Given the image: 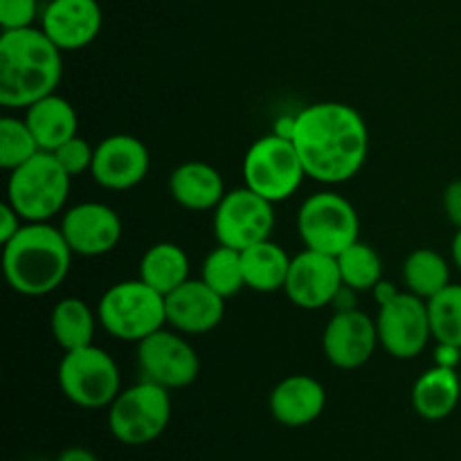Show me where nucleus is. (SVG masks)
Wrapping results in <instances>:
<instances>
[{
  "label": "nucleus",
  "instance_id": "nucleus-22",
  "mask_svg": "<svg viewBox=\"0 0 461 461\" xmlns=\"http://www.w3.org/2000/svg\"><path fill=\"white\" fill-rule=\"evenodd\" d=\"M461 401V374L457 369L437 367L421 374L412 385V408L426 421H444Z\"/></svg>",
  "mask_w": 461,
  "mask_h": 461
},
{
  "label": "nucleus",
  "instance_id": "nucleus-10",
  "mask_svg": "<svg viewBox=\"0 0 461 461\" xmlns=\"http://www.w3.org/2000/svg\"><path fill=\"white\" fill-rule=\"evenodd\" d=\"M275 230V203L250 187L232 189L214 210V237L221 246L246 250L268 241Z\"/></svg>",
  "mask_w": 461,
  "mask_h": 461
},
{
  "label": "nucleus",
  "instance_id": "nucleus-18",
  "mask_svg": "<svg viewBox=\"0 0 461 461\" xmlns=\"http://www.w3.org/2000/svg\"><path fill=\"white\" fill-rule=\"evenodd\" d=\"M167 327L183 336H203L223 322L225 297L212 291L203 279H187L165 295Z\"/></svg>",
  "mask_w": 461,
  "mask_h": 461
},
{
  "label": "nucleus",
  "instance_id": "nucleus-33",
  "mask_svg": "<svg viewBox=\"0 0 461 461\" xmlns=\"http://www.w3.org/2000/svg\"><path fill=\"white\" fill-rule=\"evenodd\" d=\"M441 205H444V214L455 228L461 230V180H453L446 185L444 196H441Z\"/></svg>",
  "mask_w": 461,
  "mask_h": 461
},
{
  "label": "nucleus",
  "instance_id": "nucleus-20",
  "mask_svg": "<svg viewBox=\"0 0 461 461\" xmlns=\"http://www.w3.org/2000/svg\"><path fill=\"white\" fill-rule=\"evenodd\" d=\"M169 194L185 210L210 212L216 210L228 189H225V180L216 167L201 160H189L171 171Z\"/></svg>",
  "mask_w": 461,
  "mask_h": 461
},
{
  "label": "nucleus",
  "instance_id": "nucleus-16",
  "mask_svg": "<svg viewBox=\"0 0 461 461\" xmlns=\"http://www.w3.org/2000/svg\"><path fill=\"white\" fill-rule=\"evenodd\" d=\"M340 286L342 277L336 257L304 248L300 255L291 259L284 293L297 309L320 311L324 306H331Z\"/></svg>",
  "mask_w": 461,
  "mask_h": 461
},
{
  "label": "nucleus",
  "instance_id": "nucleus-27",
  "mask_svg": "<svg viewBox=\"0 0 461 461\" xmlns=\"http://www.w3.org/2000/svg\"><path fill=\"white\" fill-rule=\"evenodd\" d=\"M201 279L212 288V291H216L221 297H225V300L239 295V293L246 288L241 250H234V248L221 246L219 243V248H214V250L203 259Z\"/></svg>",
  "mask_w": 461,
  "mask_h": 461
},
{
  "label": "nucleus",
  "instance_id": "nucleus-11",
  "mask_svg": "<svg viewBox=\"0 0 461 461\" xmlns=\"http://www.w3.org/2000/svg\"><path fill=\"white\" fill-rule=\"evenodd\" d=\"M378 345L396 360H412L426 351L432 340L428 302L410 291L378 306Z\"/></svg>",
  "mask_w": 461,
  "mask_h": 461
},
{
  "label": "nucleus",
  "instance_id": "nucleus-29",
  "mask_svg": "<svg viewBox=\"0 0 461 461\" xmlns=\"http://www.w3.org/2000/svg\"><path fill=\"white\" fill-rule=\"evenodd\" d=\"M432 340L461 347V284H448L428 300Z\"/></svg>",
  "mask_w": 461,
  "mask_h": 461
},
{
  "label": "nucleus",
  "instance_id": "nucleus-7",
  "mask_svg": "<svg viewBox=\"0 0 461 461\" xmlns=\"http://www.w3.org/2000/svg\"><path fill=\"white\" fill-rule=\"evenodd\" d=\"M171 421V396L162 385L142 378L108 405V430L124 446H147L162 437Z\"/></svg>",
  "mask_w": 461,
  "mask_h": 461
},
{
  "label": "nucleus",
  "instance_id": "nucleus-31",
  "mask_svg": "<svg viewBox=\"0 0 461 461\" xmlns=\"http://www.w3.org/2000/svg\"><path fill=\"white\" fill-rule=\"evenodd\" d=\"M52 156L57 158V162L63 167V171H66L70 178H75V176L90 171L95 158V147H90L88 140H84L81 135H75V138L68 140L66 144H61L57 151H52Z\"/></svg>",
  "mask_w": 461,
  "mask_h": 461
},
{
  "label": "nucleus",
  "instance_id": "nucleus-12",
  "mask_svg": "<svg viewBox=\"0 0 461 461\" xmlns=\"http://www.w3.org/2000/svg\"><path fill=\"white\" fill-rule=\"evenodd\" d=\"M138 367L147 381L171 392L183 390L196 381L201 374V358L183 333L162 327L138 342Z\"/></svg>",
  "mask_w": 461,
  "mask_h": 461
},
{
  "label": "nucleus",
  "instance_id": "nucleus-8",
  "mask_svg": "<svg viewBox=\"0 0 461 461\" xmlns=\"http://www.w3.org/2000/svg\"><path fill=\"white\" fill-rule=\"evenodd\" d=\"M304 165L293 140L268 133L243 156V185L270 203H282L302 187Z\"/></svg>",
  "mask_w": 461,
  "mask_h": 461
},
{
  "label": "nucleus",
  "instance_id": "nucleus-24",
  "mask_svg": "<svg viewBox=\"0 0 461 461\" xmlns=\"http://www.w3.org/2000/svg\"><path fill=\"white\" fill-rule=\"evenodd\" d=\"M97 324V309H90L81 297H63L50 313V331L63 351L93 345Z\"/></svg>",
  "mask_w": 461,
  "mask_h": 461
},
{
  "label": "nucleus",
  "instance_id": "nucleus-1",
  "mask_svg": "<svg viewBox=\"0 0 461 461\" xmlns=\"http://www.w3.org/2000/svg\"><path fill=\"white\" fill-rule=\"evenodd\" d=\"M297 153L306 178L322 185H340L360 174L369 153V129L354 106L318 102L297 113Z\"/></svg>",
  "mask_w": 461,
  "mask_h": 461
},
{
  "label": "nucleus",
  "instance_id": "nucleus-32",
  "mask_svg": "<svg viewBox=\"0 0 461 461\" xmlns=\"http://www.w3.org/2000/svg\"><path fill=\"white\" fill-rule=\"evenodd\" d=\"M36 18H41L39 0H0V27H3V32L34 27Z\"/></svg>",
  "mask_w": 461,
  "mask_h": 461
},
{
  "label": "nucleus",
  "instance_id": "nucleus-35",
  "mask_svg": "<svg viewBox=\"0 0 461 461\" xmlns=\"http://www.w3.org/2000/svg\"><path fill=\"white\" fill-rule=\"evenodd\" d=\"M461 363V347L448 345V342H435V365L437 367L457 369Z\"/></svg>",
  "mask_w": 461,
  "mask_h": 461
},
{
  "label": "nucleus",
  "instance_id": "nucleus-2",
  "mask_svg": "<svg viewBox=\"0 0 461 461\" xmlns=\"http://www.w3.org/2000/svg\"><path fill=\"white\" fill-rule=\"evenodd\" d=\"M63 77V50L41 27L0 34V104L25 111L57 93Z\"/></svg>",
  "mask_w": 461,
  "mask_h": 461
},
{
  "label": "nucleus",
  "instance_id": "nucleus-5",
  "mask_svg": "<svg viewBox=\"0 0 461 461\" xmlns=\"http://www.w3.org/2000/svg\"><path fill=\"white\" fill-rule=\"evenodd\" d=\"M72 178L48 151L36 153L25 165L9 171L7 203L25 223H50L66 210Z\"/></svg>",
  "mask_w": 461,
  "mask_h": 461
},
{
  "label": "nucleus",
  "instance_id": "nucleus-9",
  "mask_svg": "<svg viewBox=\"0 0 461 461\" xmlns=\"http://www.w3.org/2000/svg\"><path fill=\"white\" fill-rule=\"evenodd\" d=\"M297 234L309 250L338 257L360 239V216L342 194H311L297 212Z\"/></svg>",
  "mask_w": 461,
  "mask_h": 461
},
{
  "label": "nucleus",
  "instance_id": "nucleus-3",
  "mask_svg": "<svg viewBox=\"0 0 461 461\" xmlns=\"http://www.w3.org/2000/svg\"><path fill=\"white\" fill-rule=\"evenodd\" d=\"M72 257L61 230L50 223H25L3 243V273L18 295L43 297L57 291L70 273Z\"/></svg>",
  "mask_w": 461,
  "mask_h": 461
},
{
  "label": "nucleus",
  "instance_id": "nucleus-19",
  "mask_svg": "<svg viewBox=\"0 0 461 461\" xmlns=\"http://www.w3.org/2000/svg\"><path fill=\"white\" fill-rule=\"evenodd\" d=\"M270 414L286 428H304L318 421L327 408V390L306 374H291L273 387L268 399Z\"/></svg>",
  "mask_w": 461,
  "mask_h": 461
},
{
  "label": "nucleus",
  "instance_id": "nucleus-40",
  "mask_svg": "<svg viewBox=\"0 0 461 461\" xmlns=\"http://www.w3.org/2000/svg\"><path fill=\"white\" fill-rule=\"evenodd\" d=\"M450 255H453V264L457 266V270L461 273V230L455 232L453 246H450Z\"/></svg>",
  "mask_w": 461,
  "mask_h": 461
},
{
  "label": "nucleus",
  "instance_id": "nucleus-39",
  "mask_svg": "<svg viewBox=\"0 0 461 461\" xmlns=\"http://www.w3.org/2000/svg\"><path fill=\"white\" fill-rule=\"evenodd\" d=\"M57 461H99L95 457L93 450L81 448V446H72V448H66L61 455H59Z\"/></svg>",
  "mask_w": 461,
  "mask_h": 461
},
{
  "label": "nucleus",
  "instance_id": "nucleus-30",
  "mask_svg": "<svg viewBox=\"0 0 461 461\" xmlns=\"http://www.w3.org/2000/svg\"><path fill=\"white\" fill-rule=\"evenodd\" d=\"M36 153H41V147L25 117L5 115L0 120V167L5 171H14Z\"/></svg>",
  "mask_w": 461,
  "mask_h": 461
},
{
  "label": "nucleus",
  "instance_id": "nucleus-26",
  "mask_svg": "<svg viewBox=\"0 0 461 461\" xmlns=\"http://www.w3.org/2000/svg\"><path fill=\"white\" fill-rule=\"evenodd\" d=\"M403 284L412 295L428 302L448 284H453L448 259L432 248H419L410 252L403 264Z\"/></svg>",
  "mask_w": 461,
  "mask_h": 461
},
{
  "label": "nucleus",
  "instance_id": "nucleus-21",
  "mask_svg": "<svg viewBox=\"0 0 461 461\" xmlns=\"http://www.w3.org/2000/svg\"><path fill=\"white\" fill-rule=\"evenodd\" d=\"M25 122L30 124L41 151H57L61 144L79 135V117L75 106L57 93L25 108Z\"/></svg>",
  "mask_w": 461,
  "mask_h": 461
},
{
  "label": "nucleus",
  "instance_id": "nucleus-6",
  "mask_svg": "<svg viewBox=\"0 0 461 461\" xmlns=\"http://www.w3.org/2000/svg\"><path fill=\"white\" fill-rule=\"evenodd\" d=\"M57 378L63 396L84 410L108 408L122 392V374L115 358L95 342L63 351Z\"/></svg>",
  "mask_w": 461,
  "mask_h": 461
},
{
  "label": "nucleus",
  "instance_id": "nucleus-13",
  "mask_svg": "<svg viewBox=\"0 0 461 461\" xmlns=\"http://www.w3.org/2000/svg\"><path fill=\"white\" fill-rule=\"evenodd\" d=\"M63 239L79 257H104L122 241V219L111 205L97 201L77 203L63 212Z\"/></svg>",
  "mask_w": 461,
  "mask_h": 461
},
{
  "label": "nucleus",
  "instance_id": "nucleus-38",
  "mask_svg": "<svg viewBox=\"0 0 461 461\" xmlns=\"http://www.w3.org/2000/svg\"><path fill=\"white\" fill-rule=\"evenodd\" d=\"M372 293H374V297H376V304L383 306V304H387L390 300H394V297L399 295L401 291H396V286L392 282H385V279H381V282L374 286Z\"/></svg>",
  "mask_w": 461,
  "mask_h": 461
},
{
  "label": "nucleus",
  "instance_id": "nucleus-37",
  "mask_svg": "<svg viewBox=\"0 0 461 461\" xmlns=\"http://www.w3.org/2000/svg\"><path fill=\"white\" fill-rule=\"evenodd\" d=\"M295 122H297V113L295 115L277 117V120H275V126H273V133L279 135V138L293 140V135H295Z\"/></svg>",
  "mask_w": 461,
  "mask_h": 461
},
{
  "label": "nucleus",
  "instance_id": "nucleus-28",
  "mask_svg": "<svg viewBox=\"0 0 461 461\" xmlns=\"http://www.w3.org/2000/svg\"><path fill=\"white\" fill-rule=\"evenodd\" d=\"M336 259L338 268H340L342 284L351 286L354 291H374V286L383 279L381 255L376 252V248L360 241V239L356 243H351L345 252H340Z\"/></svg>",
  "mask_w": 461,
  "mask_h": 461
},
{
  "label": "nucleus",
  "instance_id": "nucleus-15",
  "mask_svg": "<svg viewBox=\"0 0 461 461\" xmlns=\"http://www.w3.org/2000/svg\"><path fill=\"white\" fill-rule=\"evenodd\" d=\"M151 156L144 142L135 135L115 133L104 138L95 147L90 176L95 183L111 192H126L149 176Z\"/></svg>",
  "mask_w": 461,
  "mask_h": 461
},
{
  "label": "nucleus",
  "instance_id": "nucleus-4",
  "mask_svg": "<svg viewBox=\"0 0 461 461\" xmlns=\"http://www.w3.org/2000/svg\"><path fill=\"white\" fill-rule=\"evenodd\" d=\"M97 318L108 336L138 345L167 327L165 295L140 277L117 282L99 297Z\"/></svg>",
  "mask_w": 461,
  "mask_h": 461
},
{
  "label": "nucleus",
  "instance_id": "nucleus-34",
  "mask_svg": "<svg viewBox=\"0 0 461 461\" xmlns=\"http://www.w3.org/2000/svg\"><path fill=\"white\" fill-rule=\"evenodd\" d=\"M25 225L23 216L9 205L7 201L0 205V243H7L9 239H14L18 234V230Z\"/></svg>",
  "mask_w": 461,
  "mask_h": 461
},
{
  "label": "nucleus",
  "instance_id": "nucleus-14",
  "mask_svg": "<svg viewBox=\"0 0 461 461\" xmlns=\"http://www.w3.org/2000/svg\"><path fill=\"white\" fill-rule=\"evenodd\" d=\"M376 318L365 311H338L322 331L324 358L336 369H360L372 360L378 349Z\"/></svg>",
  "mask_w": 461,
  "mask_h": 461
},
{
  "label": "nucleus",
  "instance_id": "nucleus-25",
  "mask_svg": "<svg viewBox=\"0 0 461 461\" xmlns=\"http://www.w3.org/2000/svg\"><path fill=\"white\" fill-rule=\"evenodd\" d=\"M140 279L162 295L185 284L189 277V257L178 243H153L140 259Z\"/></svg>",
  "mask_w": 461,
  "mask_h": 461
},
{
  "label": "nucleus",
  "instance_id": "nucleus-17",
  "mask_svg": "<svg viewBox=\"0 0 461 461\" xmlns=\"http://www.w3.org/2000/svg\"><path fill=\"white\" fill-rule=\"evenodd\" d=\"M41 30L63 50L77 52L93 43L104 25L97 0H50L41 12Z\"/></svg>",
  "mask_w": 461,
  "mask_h": 461
},
{
  "label": "nucleus",
  "instance_id": "nucleus-23",
  "mask_svg": "<svg viewBox=\"0 0 461 461\" xmlns=\"http://www.w3.org/2000/svg\"><path fill=\"white\" fill-rule=\"evenodd\" d=\"M291 259L293 257H288L286 250L270 239L241 250L246 288L255 293L284 291Z\"/></svg>",
  "mask_w": 461,
  "mask_h": 461
},
{
  "label": "nucleus",
  "instance_id": "nucleus-36",
  "mask_svg": "<svg viewBox=\"0 0 461 461\" xmlns=\"http://www.w3.org/2000/svg\"><path fill=\"white\" fill-rule=\"evenodd\" d=\"M356 295H358V291H354V288H351V286L342 284L340 291L336 293V297H333V302H331V306H333V309H336V313H338V311H354V309H358V306H356Z\"/></svg>",
  "mask_w": 461,
  "mask_h": 461
}]
</instances>
